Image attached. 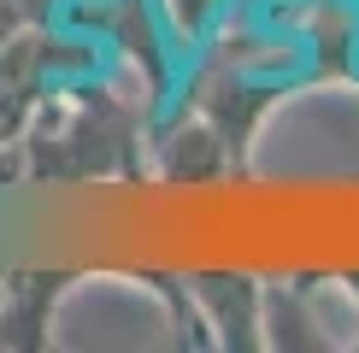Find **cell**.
<instances>
[{
  "label": "cell",
  "instance_id": "obj_7",
  "mask_svg": "<svg viewBox=\"0 0 359 353\" xmlns=\"http://www.w3.org/2000/svg\"><path fill=\"white\" fill-rule=\"evenodd\" d=\"M341 294H348V300H359V271H348V277H341Z\"/></svg>",
  "mask_w": 359,
  "mask_h": 353
},
{
  "label": "cell",
  "instance_id": "obj_5",
  "mask_svg": "<svg viewBox=\"0 0 359 353\" xmlns=\"http://www.w3.org/2000/svg\"><path fill=\"white\" fill-rule=\"evenodd\" d=\"M41 12H48V0H0V48H6L18 29H29Z\"/></svg>",
  "mask_w": 359,
  "mask_h": 353
},
{
  "label": "cell",
  "instance_id": "obj_4",
  "mask_svg": "<svg viewBox=\"0 0 359 353\" xmlns=\"http://www.w3.org/2000/svg\"><path fill=\"white\" fill-rule=\"evenodd\" d=\"M218 6H224V0H159V12L171 18V29H177L183 41L206 36V29H212V18H218Z\"/></svg>",
  "mask_w": 359,
  "mask_h": 353
},
{
  "label": "cell",
  "instance_id": "obj_6",
  "mask_svg": "<svg viewBox=\"0 0 359 353\" xmlns=\"http://www.w3.org/2000/svg\"><path fill=\"white\" fill-rule=\"evenodd\" d=\"M24 88H12V83H0V141H6L12 136V130H18L24 124Z\"/></svg>",
  "mask_w": 359,
  "mask_h": 353
},
{
  "label": "cell",
  "instance_id": "obj_3",
  "mask_svg": "<svg viewBox=\"0 0 359 353\" xmlns=\"http://www.w3.org/2000/svg\"><path fill=\"white\" fill-rule=\"evenodd\" d=\"M265 347L283 353H324L330 347V330H324L318 306L301 283H271L265 289Z\"/></svg>",
  "mask_w": 359,
  "mask_h": 353
},
{
  "label": "cell",
  "instance_id": "obj_1",
  "mask_svg": "<svg viewBox=\"0 0 359 353\" xmlns=\"http://www.w3.org/2000/svg\"><path fill=\"white\" fill-rule=\"evenodd\" d=\"M189 300L201 306V324L218 330L224 347H265V289L236 271L189 277Z\"/></svg>",
  "mask_w": 359,
  "mask_h": 353
},
{
  "label": "cell",
  "instance_id": "obj_2",
  "mask_svg": "<svg viewBox=\"0 0 359 353\" xmlns=\"http://www.w3.org/2000/svg\"><path fill=\"white\" fill-rule=\"evenodd\" d=\"M230 165V141L218 136L212 118H183L165 141H159V176L165 183H212Z\"/></svg>",
  "mask_w": 359,
  "mask_h": 353
}]
</instances>
